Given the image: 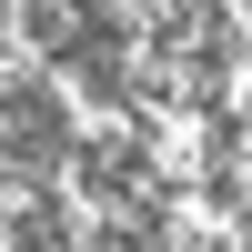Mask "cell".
<instances>
[{
    "instance_id": "6da1fadb",
    "label": "cell",
    "mask_w": 252,
    "mask_h": 252,
    "mask_svg": "<svg viewBox=\"0 0 252 252\" xmlns=\"http://www.w3.org/2000/svg\"><path fill=\"white\" fill-rule=\"evenodd\" d=\"M0 10H10L20 51H61V40H71V0H0Z\"/></svg>"
}]
</instances>
